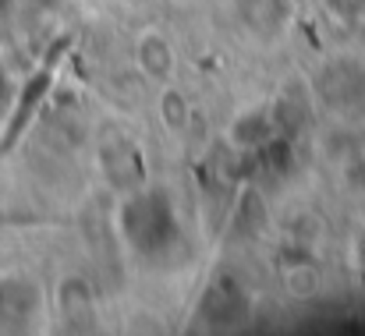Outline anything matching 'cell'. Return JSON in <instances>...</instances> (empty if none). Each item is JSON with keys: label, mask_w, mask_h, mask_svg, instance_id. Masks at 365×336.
Here are the masks:
<instances>
[{"label": "cell", "mask_w": 365, "mask_h": 336, "mask_svg": "<svg viewBox=\"0 0 365 336\" xmlns=\"http://www.w3.org/2000/svg\"><path fill=\"white\" fill-rule=\"evenodd\" d=\"M64 46H68V39H61L57 43V50L39 64V71L29 78V85H25V93H21V100H18V107L11 113V124H7V131H4V142H0V152H7L18 138H21V131L29 127V120H32V113L36 107L43 103V96L50 93V85H53V78H57V61H61V53H64Z\"/></svg>", "instance_id": "6da1fadb"}]
</instances>
